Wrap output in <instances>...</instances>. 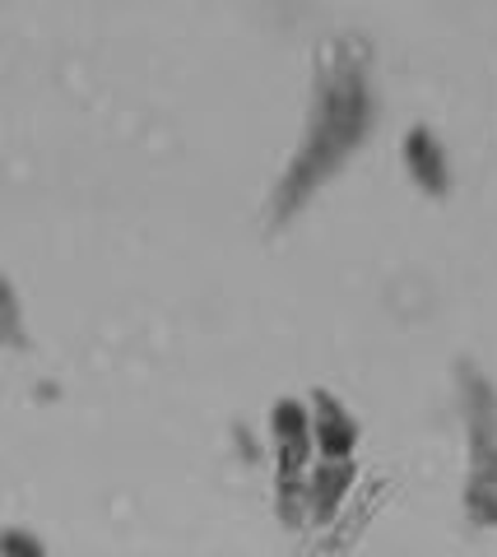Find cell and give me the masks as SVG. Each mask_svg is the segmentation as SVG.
Returning <instances> with one entry per match:
<instances>
[{
    "label": "cell",
    "mask_w": 497,
    "mask_h": 557,
    "mask_svg": "<svg viewBox=\"0 0 497 557\" xmlns=\"http://www.w3.org/2000/svg\"><path fill=\"white\" fill-rule=\"evenodd\" d=\"M376 126V94H372V51L358 38H331L316 57L312 102L298 135V149L288 153L279 182L270 190L265 219L288 223L312 205L339 172L353 163L363 139Z\"/></svg>",
    "instance_id": "obj_1"
},
{
    "label": "cell",
    "mask_w": 497,
    "mask_h": 557,
    "mask_svg": "<svg viewBox=\"0 0 497 557\" xmlns=\"http://www.w3.org/2000/svg\"><path fill=\"white\" fill-rule=\"evenodd\" d=\"M460 413H465V511L474 525H497V391L484 372L460 368Z\"/></svg>",
    "instance_id": "obj_2"
},
{
    "label": "cell",
    "mask_w": 497,
    "mask_h": 557,
    "mask_svg": "<svg viewBox=\"0 0 497 557\" xmlns=\"http://www.w3.org/2000/svg\"><path fill=\"white\" fill-rule=\"evenodd\" d=\"M270 442H274V502L284 520H298L307 511V479H312V413L307 399H274L270 409Z\"/></svg>",
    "instance_id": "obj_3"
},
{
    "label": "cell",
    "mask_w": 497,
    "mask_h": 557,
    "mask_svg": "<svg viewBox=\"0 0 497 557\" xmlns=\"http://www.w3.org/2000/svg\"><path fill=\"white\" fill-rule=\"evenodd\" d=\"M307 413H312V442L321 446V456L331 465H349L353 446H358V418L339 405L331 391L307 395Z\"/></svg>",
    "instance_id": "obj_4"
},
{
    "label": "cell",
    "mask_w": 497,
    "mask_h": 557,
    "mask_svg": "<svg viewBox=\"0 0 497 557\" xmlns=\"http://www.w3.org/2000/svg\"><path fill=\"white\" fill-rule=\"evenodd\" d=\"M400 159H405V172L427 190V196H447L451 190V159H447V149H442V139L427 126H409L405 131Z\"/></svg>",
    "instance_id": "obj_5"
},
{
    "label": "cell",
    "mask_w": 497,
    "mask_h": 557,
    "mask_svg": "<svg viewBox=\"0 0 497 557\" xmlns=\"http://www.w3.org/2000/svg\"><path fill=\"white\" fill-rule=\"evenodd\" d=\"M345 487H349V465H331L325 460L312 479H307V507H312L316 520H331L335 511V502L345 497Z\"/></svg>",
    "instance_id": "obj_6"
},
{
    "label": "cell",
    "mask_w": 497,
    "mask_h": 557,
    "mask_svg": "<svg viewBox=\"0 0 497 557\" xmlns=\"http://www.w3.org/2000/svg\"><path fill=\"white\" fill-rule=\"evenodd\" d=\"M0 344H24V311L5 274H0Z\"/></svg>",
    "instance_id": "obj_7"
},
{
    "label": "cell",
    "mask_w": 497,
    "mask_h": 557,
    "mask_svg": "<svg viewBox=\"0 0 497 557\" xmlns=\"http://www.w3.org/2000/svg\"><path fill=\"white\" fill-rule=\"evenodd\" d=\"M0 557H47V548L33 530L10 525V530H0Z\"/></svg>",
    "instance_id": "obj_8"
}]
</instances>
